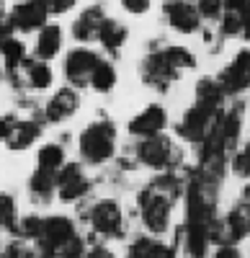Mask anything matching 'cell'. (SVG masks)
<instances>
[{
    "label": "cell",
    "instance_id": "11",
    "mask_svg": "<svg viewBox=\"0 0 250 258\" xmlns=\"http://www.w3.org/2000/svg\"><path fill=\"white\" fill-rule=\"evenodd\" d=\"M88 176L77 163H70L65 168H59V176H57V191H59V199L62 202H75L80 197L88 194Z\"/></svg>",
    "mask_w": 250,
    "mask_h": 258
},
{
    "label": "cell",
    "instance_id": "8",
    "mask_svg": "<svg viewBox=\"0 0 250 258\" xmlns=\"http://www.w3.org/2000/svg\"><path fill=\"white\" fill-rule=\"evenodd\" d=\"M70 238H75V227L67 217H47L41 222V235H39L41 250H44L41 255H54Z\"/></svg>",
    "mask_w": 250,
    "mask_h": 258
},
{
    "label": "cell",
    "instance_id": "17",
    "mask_svg": "<svg viewBox=\"0 0 250 258\" xmlns=\"http://www.w3.org/2000/svg\"><path fill=\"white\" fill-rule=\"evenodd\" d=\"M127 39H129V29L124 26L121 21H116V18L103 21V26L98 31V41H101V47L106 49L109 54H119V49L124 47Z\"/></svg>",
    "mask_w": 250,
    "mask_h": 258
},
{
    "label": "cell",
    "instance_id": "15",
    "mask_svg": "<svg viewBox=\"0 0 250 258\" xmlns=\"http://www.w3.org/2000/svg\"><path fill=\"white\" fill-rule=\"evenodd\" d=\"M77 106H80V98L72 88H59L49 98V103L44 106V119L52 121V124H59V121L70 119L77 111Z\"/></svg>",
    "mask_w": 250,
    "mask_h": 258
},
{
    "label": "cell",
    "instance_id": "40",
    "mask_svg": "<svg viewBox=\"0 0 250 258\" xmlns=\"http://www.w3.org/2000/svg\"><path fill=\"white\" fill-rule=\"evenodd\" d=\"M88 258H114V253L106 250V248H93V250L88 253Z\"/></svg>",
    "mask_w": 250,
    "mask_h": 258
},
{
    "label": "cell",
    "instance_id": "25",
    "mask_svg": "<svg viewBox=\"0 0 250 258\" xmlns=\"http://www.w3.org/2000/svg\"><path fill=\"white\" fill-rule=\"evenodd\" d=\"M114 85H116V68L111 62L101 59L98 68L91 75V88L98 91V93H109V91H114Z\"/></svg>",
    "mask_w": 250,
    "mask_h": 258
},
{
    "label": "cell",
    "instance_id": "34",
    "mask_svg": "<svg viewBox=\"0 0 250 258\" xmlns=\"http://www.w3.org/2000/svg\"><path fill=\"white\" fill-rule=\"evenodd\" d=\"M121 8L132 13V16H142V13H147L150 11V0H119Z\"/></svg>",
    "mask_w": 250,
    "mask_h": 258
},
{
    "label": "cell",
    "instance_id": "3",
    "mask_svg": "<svg viewBox=\"0 0 250 258\" xmlns=\"http://www.w3.org/2000/svg\"><path fill=\"white\" fill-rule=\"evenodd\" d=\"M219 121V109L217 106H206V103H194L189 111L183 114L178 124V135L189 142H204L209 137V132Z\"/></svg>",
    "mask_w": 250,
    "mask_h": 258
},
{
    "label": "cell",
    "instance_id": "12",
    "mask_svg": "<svg viewBox=\"0 0 250 258\" xmlns=\"http://www.w3.org/2000/svg\"><path fill=\"white\" fill-rule=\"evenodd\" d=\"M173 142L162 135H155V137H147L142 140L139 147H137V158L139 163L150 165V168H168L171 165V158H173Z\"/></svg>",
    "mask_w": 250,
    "mask_h": 258
},
{
    "label": "cell",
    "instance_id": "39",
    "mask_svg": "<svg viewBox=\"0 0 250 258\" xmlns=\"http://www.w3.org/2000/svg\"><path fill=\"white\" fill-rule=\"evenodd\" d=\"M245 3H247V0H224V11H230V13H240Z\"/></svg>",
    "mask_w": 250,
    "mask_h": 258
},
{
    "label": "cell",
    "instance_id": "38",
    "mask_svg": "<svg viewBox=\"0 0 250 258\" xmlns=\"http://www.w3.org/2000/svg\"><path fill=\"white\" fill-rule=\"evenodd\" d=\"M214 258H242L240 250L235 245H219V250L214 253Z\"/></svg>",
    "mask_w": 250,
    "mask_h": 258
},
{
    "label": "cell",
    "instance_id": "33",
    "mask_svg": "<svg viewBox=\"0 0 250 258\" xmlns=\"http://www.w3.org/2000/svg\"><path fill=\"white\" fill-rule=\"evenodd\" d=\"M41 3H44L49 16H62V13L72 11L77 6V0H41Z\"/></svg>",
    "mask_w": 250,
    "mask_h": 258
},
{
    "label": "cell",
    "instance_id": "28",
    "mask_svg": "<svg viewBox=\"0 0 250 258\" xmlns=\"http://www.w3.org/2000/svg\"><path fill=\"white\" fill-rule=\"evenodd\" d=\"M194 6L201 18H209V21H217L224 13V0H196Z\"/></svg>",
    "mask_w": 250,
    "mask_h": 258
},
{
    "label": "cell",
    "instance_id": "19",
    "mask_svg": "<svg viewBox=\"0 0 250 258\" xmlns=\"http://www.w3.org/2000/svg\"><path fill=\"white\" fill-rule=\"evenodd\" d=\"M227 230H230V243L242 240L250 232V202H240L230 214H227Z\"/></svg>",
    "mask_w": 250,
    "mask_h": 258
},
{
    "label": "cell",
    "instance_id": "7",
    "mask_svg": "<svg viewBox=\"0 0 250 258\" xmlns=\"http://www.w3.org/2000/svg\"><path fill=\"white\" fill-rule=\"evenodd\" d=\"M47 18H49V13H47L41 0H21V3H16L13 11H11V24L21 34H31V31L44 29Z\"/></svg>",
    "mask_w": 250,
    "mask_h": 258
},
{
    "label": "cell",
    "instance_id": "37",
    "mask_svg": "<svg viewBox=\"0 0 250 258\" xmlns=\"http://www.w3.org/2000/svg\"><path fill=\"white\" fill-rule=\"evenodd\" d=\"M13 126H16V119H13V116H0V142L11 137Z\"/></svg>",
    "mask_w": 250,
    "mask_h": 258
},
{
    "label": "cell",
    "instance_id": "20",
    "mask_svg": "<svg viewBox=\"0 0 250 258\" xmlns=\"http://www.w3.org/2000/svg\"><path fill=\"white\" fill-rule=\"evenodd\" d=\"M39 135H41V124H39V121L26 119V121H16L13 132H11V137H8L6 142H8V147H11V150H26L29 145H34V142H36V137H39Z\"/></svg>",
    "mask_w": 250,
    "mask_h": 258
},
{
    "label": "cell",
    "instance_id": "4",
    "mask_svg": "<svg viewBox=\"0 0 250 258\" xmlns=\"http://www.w3.org/2000/svg\"><path fill=\"white\" fill-rule=\"evenodd\" d=\"M171 204L173 199L165 197L157 188H144L139 194V209H142V220L152 232H165L171 222Z\"/></svg>",
    "mask_w": 250,
    "mask_h": 258
},
{
    "label": "cell",
    "instance_id": "22",
    "mask_svg": "<svg viewBox=\"0 0 250 258\" xmlns=\"http://www.w3.org/2000/svg\"><path fill=\"white\" fill-rule=\"evenodd\" d=\"M127 258H176V253H173V248L162 245V243H157V240L139 238V240L129 248Z\"/></svg>",
    "mask_w": 250,
    "mask_h": 258
},
{
    "label": "cell",
    "instance_id": "13",
    "mask_svg": "<svg viewBox=\"0 0 250 258\" xmlns=\"http://www.w3.org/2000/svg\"><path fill=\"white\" fill-rule=\"evenodd\" d=\"M106 8H103L101 3H93L88 6L86 11H82L75 24H72V39L80 41V44H88V41H98V31L103 26V21H106Z\"/></svg>",
    "mask_w": 250,
    "mask_h": 258
},
{
    "label": "cell",
    "instance_id": "14",
    "mask_svg": "<svg viewBox=\"0 0 250 258\" xmlns=\"http://www.w3.org/2000/svg\"><path fill=\"white\" fill-rule=\"evenodd\" d=\"M91 225L96 232L101 235H119L121 232V225H124V217H121V207L111 199H103L98 202L93 209H91Z\"/></svg>",
    "mask_w": 250,
    "mask_h": 258
},
{
    "label": "cell",
    "instance_id": "41",
    "mask_svg": "<svg viewBox=\"0 0 250 258\" xmlns=\"http://www.w3.org/2000/svg\"><path fill=\"white\" fill-rule=\"evenodd\" d=\"M0 8H3V0H0Z\"/></svg>",
    "mask_w": 250,
    "mask_h": 258
},
{
    "label": "cell",
    "instance_id": "23",
    "mask_svg": "<svg viewBox=\"0 0 250 258\" xmlns=\"http://www.w3.org/2000/svg\"><path fill=\"white\" fill-rule=\"evenodd\" d=\"M0 54H3V62H6L8 75H16V70H18L21 64H24V59H26V47H24V41H21V39L11 36L8 41H3V44H0Z\"/></svg>",
    "mask_w": 250,
    "mask_h": 258
},
{
    "label": "cell",
    "instance_id": "21",
    "mask_svg": "<svg viewBox=\"0 0 250 258\" xmlns=\"http://www.w3.org/2000/svg\"><path fill=\"white\" fill-rule=\"evenodd\" d=\"M209 232H206V225H191L186 222V250H189L191 258H204L206 250H209Z\"/></svg>",
    "mask_w": 250,
    "mask_h": 258
},
{
    "label": "cell",
    "instance_id": "31",
    "mask_svg": "<svg viewBox=\"0 0 250 258\" xmlns=\"http://www.w3.org/2000/svg\"><path fill=\"white\" fill-rule=\"evenodd\" d=\"M232 170L237 176H250V142L242 147V150H237L235 153V158H232Z\"/></svg>",
    "mask_w": 250,
    "mask_h": 258
},
{
    "label": "cell",
    "instance_id": "1",
    "mask_svg": "<svg viewBox=\"0 0 250 258\" xmlns=\"http://www.w3.org/2000/svg\"><path fill=\"white\" fill-rule=\"evenodd\" d=\"M196 57L178 44H168L162 49H152L142 59V80L157 91H168V85L181 78V73L194 70Z\"/></svg>",
    "mask_w": 250,
    "mask_h": 258
},
{
    "label": "cell",
    "instance_id": "27",
    "mask_svg": "<svg viewBox=\"0 0 250 258\" xmlns=\"http://www.w3.org/2000/svg\"><path fill=\"white\" fill-rule=\"evenodd\" d=\"M54 188H57L54 173H47V170H36L34 178H31V197H34L36 202H49Z\"/></svg>",
    "mask_w": 250,
    "mask_h": 258
},
{
    "label": "cell",
    "instance_id": "18",
    "mask_svg": "<svg viewBox=\"0 0 250 258\" xmlns=\"http://www.w3.org/2000/svg\"><path fill=\"white\" fill-rule=\"evenodd\" d=\"M24 73H26V83L31 85L34 91H47L49 85H52V80H54V75H52V68L44 62V59H39V57H26L24 59Z\"/></svg>",
    "mask_w": 250,
    "mask_h": 258
},
{
    "label": "cell",
    "instance_id": "42",
    "mask_svg": "<svg viewBox=\"0 0 250 258\" xmlns=\"http://www.w3.org/2000/svg\"><path fill=\"white\" fill-rule=\"evenodd\" d=\"M0 78H3V73H0Z\"/></svg>",
    "mask_w": 250,
    "mask_h": 258
},
{
    "label": "cell",
    "instance_id": "10",
    "mask_svg": "<svg viewBox=\"0 0 250 258\" xmlns=\"http://www.w3.org/2000/svg\"><path fill=\"white\" fill-rule=\"evenodd\" d=\"M165 121H168V116H165V109H162L160 103H150V106H144V109L129 121L127 129H129V135L147 140V137L162 135Z\"/></svg>",
    "mask_w": 250,
    "mask_h": 258
},
{
    "label": "cell",
    "instance_id": "2",
    "mask_svg": "<svg viewBox=\"0 0 250 258\" xmlns=\"http://www.w3.org/2000/svg\"><path fill=\"white\" fill-rule=\"evenodd\" d=\"M80 158L91 163V165H101L111 160L114 147H116V129L111 121H93L86 126V132L80 135Z\"/></svg>",
    "mask_w": 250,
    "mask_h": 258
},
{
    "label": "cell",
    "instance_id": "5",
    "mask_svg": "<svg viewBox=\"0 0 250 258\" xmlns=\"http://www.w3.org/2000/svg\"><path fill=\"white\" fill-rule=\"evenodd\" d=\"M103 57L88 47H77L72 52H67L65 57V78L70 85H75V88H82L86 83H91V75L93 70L98 68V62Z\"/></svg>",
    "mask_w": 250,
    "mask_h": 258
},
{
    "label": "cell",
    "instance_id": "30",
    "mask_svg": "<svg viewBox=\"0 0 250 258\" xmlns=\"http://www.w3.org/2000/svg\"><path fill=\"white\" fill-rule=\"evenodd\" d=\"M242 26H240V13H230L224 11L222 13V26H219V34L222 36H240Z\"/></svg>",
    "mask_w": 250,
    "mask_h": 258
},
{
    "label": "cell",
    "instance_id": "6",
    "mask_svg": "<svg viewBox=\"0 0 250 258\" xmlns=\"http://www.w3.org/2000/svg\"><path fill=\"white\" fill-rule=\"evenodd\" d=\"M162 16L168 18V26L176 34H196L201 26V16L196 6L189 3V0H165Z\"/></svg>",
    "mask_w": 250,
    "mask_h": 258
},
{
    "label": "cell",
    "instance_id": "26",
    "mask_svg": "<svg viewBox=\"0 0 250 258\" xmlns=\"http://www.w3.org/2000/svg\"><path fill=\"white\" fill-rule=\"evenodd\" d=\"M39 170H47V173H57V170L65 165V150L59 145H44L36 155Z\"/></svg>",
    "mask_w": 250,
    "mask_h": 258
},
{
    "label": "cell",
    "instance_id": "36",
    "mask_svg": "<svg viewBox=\"0 0 250 258\" xmlns=\"http://www.w3.org/2000/svg\"><path fill=\"white\" fill-rule=\"evenodd\" d=\"M240 26H242V31H240V36L245 39V41H250V0L242 6V11H240Z\"/></svg>",
    "mask_w": 250,
    "mask_h": 258
},
{
    "label": "cell",
    "instance_id": "32",
    "mask_svg": "<svg viewBox=\"0 0 250 258\" xmlns=\"http://www.w3.org/2000/svg\"><path fill=\"white\" fill-rule=\"evenodd\" d=\"M41 222H44L41 217H26L16 227V235H24V238H39L41 235Z\"/></svg>",
    "mask_w": 250,
    "mask_h": 258
},
{
    "label": "cell",
    "instance_id": "29",
    "mask_svg": "<svg viewBox=\"0 0 250 258\" xmlns=\"http://www.w3.org/2000/svg\"><path fill=\"white\" fill-rule=\"evenodd\" d=\"M16 222V202L8 194H0V227H13Z\"/></svg>",
    "mask_w": 250,
    "mask_h": 258
},
{
    "label": "cell",
    "instance_id": "24",
    "mask_svg": "<svg viewBox=\"0 0 250 258\" xmlns=\"http://www.w3.org/2000/svg\"><path fill=\"white\" fill-rule=\"evenodd\" d=\"M196 101L199 103H206V106H217V109H222V101H224V91L219 80L214 78H201L196 83Z\"/></svg>",
    "mask_w": 250,
    "mask_h": 258
},
{
    "label": "cell",
    "instance_id": "16",
    "mask_svg": "<svg viewBox=\"0 0 250 258\" xmlns=\"http://www.w3.org/2000/svg\"><path fill=\"white\" fill-rule=\"evenodd\" d=\"M62 49V29L57 24H47L44 29H39L36 31V47H34V54L39 59H54Z\"/></svg>",
    "mask_w": 250,
    "mask_h": 258
},
{
    "label": "cell",
    "instance_id": "9",
    "mask_svg": "<svg viewBox=\"0 0 250 258\" xmlns=\"http://www.w3.org/2000/svg\"><path fill=\"white\" fill-rule=\"evenodd\" d=\"M224 93H242L250 88V49H242L235 54V59L222 70L217 78Z\"/></svg>",
    "mask_w": 250,
    "mask_h": 258
},
{
    "label": "cell",
    "instance_id": "35",
    "mask_svg": "<svg viewBox=\"0 0 250 258\" xmlns=\"http://www.w3.org/2000/svg\"><path fill=\"white\" fill-rule=\"evenodd\" d=\"M3 258H36L34 250H29L26 245H21V243H11L3 253Z\"/></svg>",
    "mask_w": 250,
    "mask_h": 258
}]
</instances>
